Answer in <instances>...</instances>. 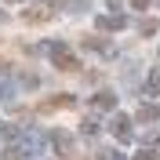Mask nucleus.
Here are the masks:
<instances>
[{
  "label": "nucleus",
  "mask_w": 160,
  "mask_h": 160,
  "mask_svg": "<svg viewBox=\"0 0 160 160\" xmlns=\"http://www.w3.org/2000/svg\"><path fill=\"white\" fill-rule=\"evenodd\" d=\"M102 157H106V160H124L120 153H102Z\"/></svg>",
  "instance_id": "nucleus-12"
},
{
  "label": "nucleus",
  "mask_w": 160,
  "mask_h": 160,
  "mask_svg": "<svg viewBox=\"0 0 160 160\" xmlns=\"http://www.w3.org/2000/svg\"><path fill=\"white\" fill-rule=\"evenodd\" d=\"M55 149L58 153H73V138L66 135V131H55Z\"/></svg>",
  "instance_id": "nucleus-5"
},
{
  "label": "nucleus",
  "mask_w": 160,
  "mask_h": 160,
  "mask_svg": "<svg viewBox=\"0 0 160 160\" xmlns=\"http://www.w3.org/2000/svg\"><path fill=\"white\" fill-rule=\"evenodd\" d=\"M80 131H84V135H95V131H98V124H95V120H84V124H80Z\"/></svg>",
  "instance_id": "nucleus-8"
},
{
  "label": "nucleus",
  "mask_w": 160,
  "mask_h": 160,
  "mask_svg": "<svg viewBox=\"0 0 160 160\" xmlns=\"http://www.w3.org/2000/svg\"><path fill=\"white\" fill-rule=\"evenodd\" d=\"M48 55H51V58H55V66H58V69H66V73L80 69V62L73 58L69 51H66V44H62V40H58V44H51V48H48Z\"/></svg>",
  "instance_id": "nucleus-1"
},
{
  "label": "nucleus",
  "mask_w": 160,
  "mask_h": 160,
  "mask_svg": "<svg viewBox=\"0 0 160 160\" xmlns=\"http://www.w3.org/2000/svg\"><path fill=\"white\" fill-rule=\"evenodd\" d=\"M149 91H160V73H153V77H149Z\"/></svg>",
  "instance_id": "nucleus-9"
},
{
  "label": "nucleus",
  "mask_w": 160,
  "mask_h": 160,
  "mask_svg": "<svg viewBox=\"0 0 160 160\" xmlns=\"http://www.w3.org/2000/svg\"><path fill=\"white\" fill-rule=\"evenodd\" d=\"M138 29H142V37H149V33H157V22H149V18H146Z\"/></svg>",
  "instance_id": "nucleus-7"
},
{
  "label": "nucleus",
  "mask_w": 160,
  "mask_h": 160,
  "mask_svg": "<svg viewBox=\"0 0 160 160\" xmlns=\"http://www.w3.org/2000/svg\"><path fill=\"white\" fill-rule=\"evenodd\" d=\"M131 8H138V11H146V8H149V0H131Z\"/></svg>",
  "instance_id": "nucleus-11"
},
{
  "label": "nucleus",
  "mask_w": 160,
  "mask_h": 160,
  "mask_svg": "<svg viewBox=\"0 0 160 160\" xmlns=\"http://www.w3.org/2000/svg\"><path fill=\"white\" fill-rule=\"evenodd\" d=\"M135 160H157V153H149V149H142V153H138V157H135Z\"/></svg>",
  "instance_id": "nucleus-10"
},
{
  "label": "nucleus",
  "mask_w": 160,
  "mask_h": 160,
  "mask_svg": "<svg viewBox=\"0 0 160 160\" xmlns=\"http://www.w3.org/2000/svg\"><path fill=\"white\" fill-rule=\"evenodd\" d=\"M109 128H113V135H117L120 142H131V120L124 117V113H117V117H113Z\"/></svg>",
  "instance_id": "nucleus-2"
},
{
  "label": "nucleus",
  "mask_w": 160,
  "mask_h": 160,
  "mask_svg": "<svg viewBox=\"0 0 160 160\" xmlns=\"http://www.w3.org/2000/svg\"><path fill=\"white\" fill-rule=\"evenodd\" d=\"M95 106H98V109H113V106H117V95H113V91H98V95H95Z\"/></svg>",
  "instance_id": "nucleus-4"
},
{
  "label": "nucleus",
  "mask_w": 160,
  "mask_h": 160,
  "mask_svg": "<svg viewBox=\"0 0 160 160\" xmlns=\"http://www.w3.org/2000/svg\"><path fill=\"white\" fill-rule=\"evenodd\" d=\"M98 26H102V29H124V26H128V18H124V15H102Z\"/></svg>",
  "instance_id": "nucleus-3"
},
{
  "label": "nucleus",
  "mask_w": 160,
  "mask_h": 160,
  "mask_svg": "<svg viewBox=\"0 0 160 160\" xmlns=\"http://www.w3.org/2000/svg\"><path fill=\"white\" fill-rule=\"evenodd\" d=\"M138 120H160V106H142V109H138Z\"/></svg>",
  "instance_id": "nucleus-6"
},
{
  "label": "nucleus",
  "mask_w": 160,
  "mask_h": 160,
  "mask_svg": "<svg viewBox=\"0 0 160 160\" xmlns=\"http://www.w3.org/2000/svg\"><path fill=\"white\" fill-rule=\"evenodd\" d=\"M11 4H15V0H11Z\"/></svg>",
  "instance_id": "nucleus-13"
}]
</instances>
